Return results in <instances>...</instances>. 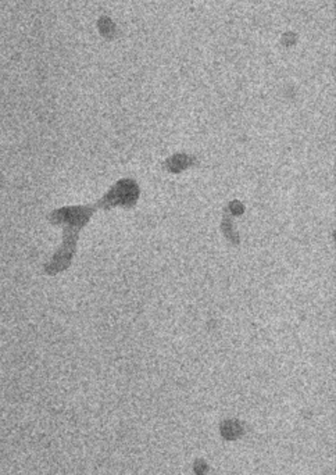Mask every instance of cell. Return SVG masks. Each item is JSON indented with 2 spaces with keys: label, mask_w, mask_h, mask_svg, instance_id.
Returning <instances> with one entry per match:
<instances>
[{
  "label": "cell",
  "mask_w": 336,
  "mask_h": 475,
  "mask_svg": "<svg viewBox=\"0 0 336 475\" xmlns=\"http://www.w3.org/2000/svg\"><path fill=\"white\" fill-rule=\"evenodd\" d=\"M139 196V189L135 181L131 180H124L120 181L115 189L108 192V206H134L135 202L138 200Z\"/></svg>",
  "instance_id": "1"
}]
</instances>
